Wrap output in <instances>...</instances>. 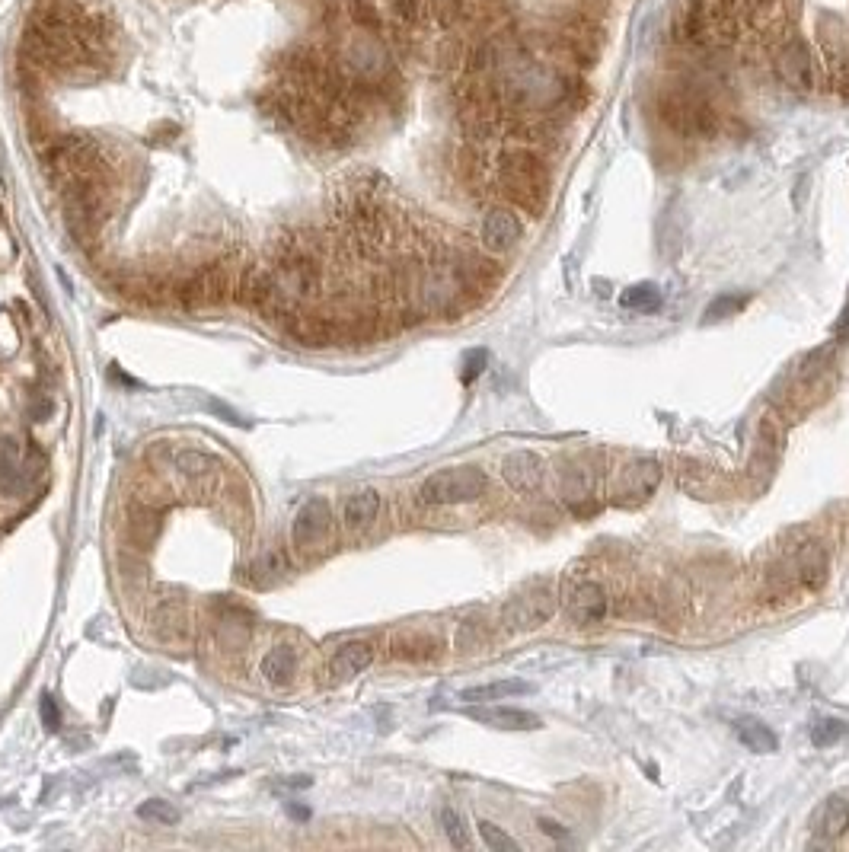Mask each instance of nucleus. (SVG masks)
<instances>
[{"instance_id": "nucleus-1", "label": "nucleus", "mask_w": 849, "mask_h": 852, "mask_svg": "<svg viewBox=\"0 0 849 852\" xmlns=\"http://www.w3.org/2000/svg\"><path fill=\"white\" fill-rule=\"evenodd\" d=\"M655 112L658 122L680 138L706 141L719 135L722 128L719 109H715L709 93L693 87V83H674V87L661 90L655 99Z\"/></svg>"}, {"instance_id": "nucleus-2", "label": "nucleus", "mask_w": 849, "mask_h": 852, "mask_svg": "<svg viewBox=\"0 0 849 852\" xmlns=\"http://www.w3.org/2000/svg\"><path fill=\"white\" fill-rule=\"evenodd\" d=\"M498 186L521 211L540 217L549 202V166L534 147H511L498 157Z\"/></svg>"}, {"instance_id": "nucleus-3", "label": "nucleus", "mask_w": 849, "mask_h": 852, "mask_svg": "<svg viewBox=\"0 0 849 852\" xmlns=\"http://www.w3.org/2000/svg\"><path fill=\"white\" fill-rule=\"evenodd\" d=\"M747 26L744 7L738 0H693L687 16L690 39L706 48H728L741 39Z\"/></svg>"}, {"instance_id": "nucleus-4", "label": "nucleus", "mask_w": 849, "mask_h": 852, "mask_svg": "<svg viewBox=\"0 0 849 852\" xmlns=\"http://www.w3.org/2000/svg\"><path fill=\"white\" fill-rule=\"evenodd\" d=\"M240 284V272L230 259H218L198 269L192 278H186L179 284V304L186 310H208L218 307L224 300L237 291Z\"/></svg>"}, {"instance_id": "nucleus-5", "label": "nucleus", "mask_w": 849, "mask_h": 852, "mask_svg": "<svg viewBox=\"0 0 849 852\" xmlns=\"http://www.w3.org/2000/svg\"><path fill=\"white\" fill-rule=\"evenodd\" d=\"M486 486L489 479L479 466H447L422 482L419 495L425 505H463V501H476Z\"/></svg>"}, {"instance_id": "nucleus-6", "label": "nucleus", "mask_w": 849, "mask_h": 852, "mask_svg": "<svg viewBox=\"0 0 849 852\" xmlns=\"http://www.w3.org/2000/svg\"><path fill=\"white\" fill-rule=\"evenodd\" d=\"M776 74L786 87L808 93L818 87V64H814L811 48L802 39H786L776 48Z\"/></svg>"}, {"instance_id": "nucleus-7", "label": "nucleus", "mask_w": 849, "mask_h": 852, "mask_svg": "<svg viewBox=\"0 0 849 852\" xmlns=\"http://www.w3.org/2000/svg\"><path fill=\"white\" fill-rule=\"evenodd\" d=\"M556 613V597L549 588H534L527 594H518L511 597L505 610H502V623L508 629H518V632H527V629H540L543 623L553 620Z\"/></svg>"}, {"instance_id": "nucleus-8", "label": "nucleus", "mask_w": 849, "mask_h": 852, "mask_svg": "<svg viewBox=\"0 0 849 852\" xmlns=\"http://www.w3.org/2000/svg\"><path fill=\"white\" fill-rule=\"evenodd\" d=\"M332 533V508L326 498H307L301 511L294 517V527H291V540L301 553H313L320 549Z\"/></svg>"}, {"instance_id": "nucleus-9", "label": "nucleus", "mask_w": 849, "mask_h": 852, "mask_svg": "<svg viewBox=\"0 0 849 852\" xmlns=\"http://www.w3.org/2000/svg\"><path fill=\"white\" fill-rule=\"evenodd\" d=\"M521 233H524L521 217L511 208H489L486 217H482V227H479L482 246H486L489 253H508V249L518 246Z\"/></svg>"}, {"instance_id": "nucleus-10", "label": "nucleus", "mask_w": 849, "mask_h": 852, "mask_svg": "<svg viewBox=\"0 0 849 852\" xmlns=\"http://www.w3.org/2000/svg\"><path fill=\"white\" fill-rule=\"evenodd\" d=\"M173 466H176V473L186 479L192 489H211L214 482L221 479V470H224V463L218 457L205 454V450H192V447L176 450Z\"/></svg>"}, {"instance_id": "nucleus-11", "label": "nucleus", "mask_w": 849, "mask_h": 852, "mask_svg": "<svg viewBox=\"0 0 849 852\" xmlns=\"http://www.w3.org/2000/svg\"><path fill=\"white\" fill-rule=\"evenodd\" d=\"M565 610H569L572 623L594 626V623H601L607 616V594H604V588L597 581H581V584H575V588H572Z\"/></svg>"}, {"instance_id": "nucleus-12", "label": "nucleus", "mask_w": 849, "mask_h": 852, "mask_svg": "<svg viewBox=\"0 0 849 852\" xmlns=\"http://www.w3.org/2000/svg\"><path fill=\"white\" fill-rule=\"evenodd\" d=\"M502 476L508 479L511 489L518 492H537L543 486V460L534 450H514L502 463Z\"/></svg>"}, {"instance_id": "nucleus-13", "label": "nucleus", "mask_w": 849, "mask_h": 852, "mask_svg": "<svg viewBox=\"0 0 849 852\" xmlns=\"http://www.w3.org/2000/svg\"><path fill=\"white\" fill-rule=\"evenodd\" d=\"M374 661V645L364 642V639H355V642H345L336 648V655H332L329 661V674L332 680H352L358 677L361 671H368Z\"/></svg>"}, {"instance_id": "nucleus-14", "label": "nucleus", "mask_w": 849, "mask_h": 852, "mask_svg": "<svg viewBox=\"0 0 849 852\" xmlns=\"http://www.w3.org/2000/svg\"><path fill=\"white\" fill-rule=\"evenodd\" d=\"M377 514H380V492L361 489V492H355L352 498L345 501L342 524H345V530L361 533V530H368L377 521Z\"/></svg>"}, {"instance_id": "nucleus-15", "label": "nucleus", "mask_w": 849, "mask_h": 852, "mask_svg": "<svg viewBox=\"0 0 849 852\" xmlns=\"http://www.w3.org/2000/svg\"><path fill=\"white\" fill-rule=\"evenodd\" d=\"M470 718L482 725H492V728H505V731H534L543 722L534 712H524V709H502V706H492V709H470L466 712Z\"/></svg>"}, {"instance_id": "nucleus-16", "label": "nucleus", "mask_w": 849, "mask_h": 852, "mask_svg": "<svg viewBox=\"0 0 849 852\" xmlns=\"http://www.w3.org/2000/svg\"><path fill=\"white\" fill-rule=\"evenodd\" d=\"M288 575V556L281 549H262V553L249 562V584L256 588H272V584L285 581Z\"/></svg>"}, {"instance_id": "nucleus-17", "label": "nucleus", "mask_w": 849, "mask_h": 852, "mask_svg": "<svg viewBox=\"0 0 849 852\" xmlns=\"http://www.w3.org/2000/svg\"><path fill=\"white\" fill-rule=\"evenodd\" d=\"M661 482V466L655 460H636L623 470V492L636 495V498H648Z\"/></svg>"}, {"instance_id": "nucleus-18", "label": "nucleus", "mask_w": 849, "mask_h": 852, "mask_svg": "<svg viewBox=\"0 0 849 852\" xmlns=\"http://www.w3.org/2000/svg\"><path fill=\"white\" fill-rule=\"evenodd\" d=\"M259 671L265 680L275 683V687H285V683H291L297 674V651L291 645H275L269 655L262 658Z\"/></svg>"}, {"instance_id": "nucleus-19", "label": "nucleus", "mask_w": 849, "mask_h": 852, "mask_svg": "<svg viewBox=\"0 0 849 852\" xmlns=\"http://www.w3.org/2000/svg\"><path fill=\"white\" fill-rule=\"evenodd\" d=\"M154 626H157L160 636L182 642L189 632V613L182 604H176V600H160V604L154 607Z\"/></svg>"}, {"instance_id": "nucleus-20", "label": "nucleus", "mask_w": 849, "mask_h": 852, "mask_svg": "<svg viewBox=\"0 0 849 852\" xmlns=\"http://www.w3.org/2000/svg\"><path fill=\"white\" fill-rule=\"evenodd\" d=\"M814 830L821 833L824 840H840L849 830V805L843 798H827L824 808L818 811V821H814Z\"/></svg>"}, {"instance_id": "nucleus-21", "label": "nucleus", "mask_w": 849, "mask_h": 852, "mask_svg": "<svg viewBox=\"0 0 849 852\" xmlns=\"http://www.w3.org/2000/svg\"><path fill=\"white\" fill-rule=\"evenodd\" d=\"M827 578V556L818 549V543H808L795 559V581L805 588H818Z\"/></svg>"}, {"instance_id": "nucleus-22", "label": "nucleus", "mask_w": 849, "mask_h": 852, "mask_svg": "<svg viewBox=\"0 0 849 852\" xmlns=\"http://www.w3.org/2000/svg\"><path fill=\"white\" fill-rule=\"evenodd\" d=\"M735 734L747 750H754V754H773V750L779 747L776 734L763 722H757V718H741V722L735 725Z\"/></svg>"}, {"instance_id": "nucleus-23", "label": "nucleus", "mask_w": 849, "mask_h": 852, "mask_svg": "<svg viewBox=\"0 0 849 852\" xmlns=\"http://www.w3.org/2000/svg\"><path fill=\"white\" fill-rule=\"evenodd\" d=\"M530 690L534 687H530L527 680H498V683H482V687L463 690L460 699H466V703H492V699L521 696V693H530Z\"/></svg>"}, {"instance_id": "nucleus-24", "label": "nucleus", "mask_w": 849, "mask_h": 852, "mask_svg": "<svg viewBox=\"0 0 849 852\" xmlns=\"http://www.w3.org/2000/svg\"><path fill=\"white\" fill-rule=\"evenodd\" d=\"M393 7V20L399 29L406 32H419L431 23V4L428 0H390Z\"/></svg>"}, {"instance_id": "nucleus-25", "label": "nucleus", "mask_w": 849, "mask_h": 852, "mask_svg": "<svg viewBox=\"0 0 849 852\" xmlns=\"http://www.w3.org/2000/svg\"><path fill=\"white\" fill-rule=\"evenodd\" d=\"M620 307L636 310V313H655V310H661V291H658V284H652V281L632 284V288H626V291L620 294Z\"/></svg>"}, {"instance_id": "nucleus-26", "label": "nucleus", "mask_w": 849, "mask_h": 852, "mask_svg": "<svg viewBox=\"0 0 849 852\" xmlns=\"http://www.w3.org/2000/svg\"><path fill=\"white\" fill-rule=\"evenodd\" d=\"M345 10L352 16V23L361 32H371V36H380L384 32V20H380V10L371 4V0H345Z\"/></svg>"}, {"instance_id": "nucleus-27", "label": "nucleus", "mask_w": 849, "mask_h": 852, "mask_svg": "<svg viewBox=\"0 0 849 852\" xmlns=\"http://www.w3.org/2000/svg\"><path fill=\"white\" fill-rule=\"evenodd\" d=\"M138 817H141V821L170 827V824L179 821V808H173L170 801H163V798H147L144 805H138Z\"/></svg>"}, {"instance_id": "nucleus-28", "label": "nucleus", "mask_w": 849, "mask_h": 852, "mask_svg": "<svg viewBox=\"0 0 849 852\" xmlns=\"http://www.w3.org/2000/svg\"><path fill=\"white\" fill-rule=\"evenodd\" d=\"M846 734H849V725L840 722V718H821V722H814V728H811V744L830 747V744L843 741Z\"/></svg>"}, {"instance_id": "nucleus-29", "label": "nucleus", "mask_w": 849, "mask_h": 852, "mask_svg": "<svg viewBox=\"0 0 849 852\" xmlns=\"http://www.w3.org/2000/svg\"><path fill=\"white\" fill-rule=\"evenodd\" d=\"M0 486H4V492H16L23 486V460L16 457L13 447H4V454H0Z\"/></svg>"}, {"instance_id": "nucleus-30", "label": "nucleus", "mask_w": 849, "mask_h": 852, "mask_svg": "<svg viewBox=\"0 0 849 852\" xmlns=\"http://www.w3.org/2000/svg\"><path fill=\"white\" fill-rule=\"evenodd\" d=\"M747 297L744 291H738V294H722V297H715L712 304L706 307V323H715V320H722V316H735L741 307H747Z\"/></svg>"}, {"instance_id": "nucleus-31", "label": "nucleus", "mask_w": 849, "mask_h": 852, "mask_svg": "<svg viewBox=\"0 0 849 852\" xmlns=\"http://www.w3.org/2000/svg\"><path fill=\"white\" fill-rule=\"evenodd\" d=\"M479 837H482V843L492 846L495 852H521L518 840H511L508 833L498 824H492V821H479Z\"/></svg>"}, {"instance_id": "nucleus-32", "label": "nucleus", "mask_w": 849, "mask_h": 852, "mask_svg": "<svg viewBox=\"0 0 849 852\" xmlns=\"http://www.w3.org/2000/svg\"><path fill=\"white\" fill-rule=\"evenodd\" d=\"M441 827L447 833V840H451L457 849H466L470 846V837H466V827L460 821V814L454 808H441Z\"/></svg>"}, {"instance_id": "nucleus-33", "label": "nucleus", "mask_w": 849, "mask_h": 852, "mask_svg": "<svg viewBox=\"0 0 849 852\" xmlns=\"http://www.w3.org/2000/svg\"><path fill=\"white\" fill-rule=\"evenodd\" d=\"M39 712H42V725H45V731H48V734H58V731H61V709H58V699H55L52 693H45V696H42Z\"/></svg>"}, {"instance_id": "nucleus-34", "label": "nucleus", "mask_w": 849, "mask_h": 852, "mask_svg": "<svg viewBox=\"0 0 849 852\" xmlns=\"http://www.w3.org/2000/svg\"><path fill=\"white\" fill-rule=\"evenodd\" d=\"M208 409L214 412V415H221L224 422H230V425H237V428H249V422L246 419H240L237 412H233L230 406H224V403H218V399H208Z\"/></svg>"}, {"instance_id": "nucleus-35", "label": "nucleus", "mask_w": 849, "mask_h": 852, "mask_svg": "<svg viewBox=\"0 0 849 852\" xmlns=\"http://www.w3.org/2000/svg\"><path fill=\"white\" fill-rule=\"evenodd\" d=\"M313 779L310 776H294V779H275L272 785L275 789H281V792H288V789H307Z\"/></svg>"}, {"instance_id": "nucleus-36", "label": "nucleus", "mask_w": 849, "mask_h": 852, "mask_svg": "<svg viewBox=\"0 0 849 852\" xmlns=\"http://www.w3.org/2000/svg\"><path fill=\"white\" fill-rule=\"evenodd\" d=\"M482 364H486V352H473V355H470V364H466L470 371H463V380H473V377L482 371Z\"/></svg>"}, {"instance_id": "nucleus-37", "label": "nucleus", "mask_w": 849, "mask_h": 852, "mask_svg": "<svg viewBox=\"0 0 849 852\" xmlns=\"http://www.w3.org/2000/svg\"><path fill=\"white\" fill-rule=\"evenodd\" d=\"M837 332H840V336H849V304H846V310H843V316H840Z\"/></svg>"}, {"instance_id": "nucleus-38", "label": "nucleus", "mask_w": 849, "mask_h": 852, "mask_svg": "<svg viewBox=\"0 0 849 852\" xmlns=\"http://www.w3.org/2000/svg\"><path fill=\"white\" fill-rule=\"evenodd\" d=\"M840 90L849 96V68H846V71H843V77H840Z\"/></svg>"}, {"instance_id": "nucleus-39", "label": "nucleus", "mask_w": 849, "mask_h": 852, "mask_svg": "<svg viewBox=\"0 0 849 852\" xmlns=\"http://www.w3.org/2000/svg\"><path fill=\"white\" fill-rule=\"evenodd\" d=\"M4 805H7V801H0V811H4Z\"/></svg>"}]
</instances>
